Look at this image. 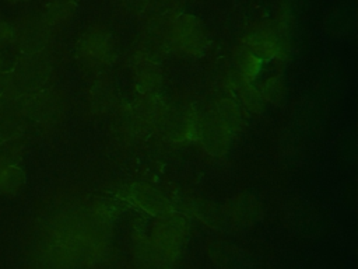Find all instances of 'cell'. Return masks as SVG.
I'll return each instance as SVG.
<instances>
[{
    "label": "cell",
    "mask_w": 358,
    "mask_h": 269,
    "mask_svg": "<svg viewBox=\"0 0 358 269\" xmlns=\"http://www.w3.org/2000/svg\"><path fill=\"white\" fill-rule=\"evenodd\" d=\"M173 35L179 48L189 53L199 52L204 45V32L197 20L189 15H182L178 18Z\"/></svg>",
    "instance_id": "obj_1"
},
{
    "label": "cell",
    "mask_w": 358,
    "mask_h": 269,
    "mask_svg": "<svg viewBox=\"0 0 358 269\" xmlns=\"http://www.w3.org/2000/svg\"><path fill=\"white\" fill-rule=\"evenodd\" d=\"M112 52L110 36L102 31L88 32L80 42V55L88 62H102Z\"/></svg>",
    "instance_id": "obj_2"
},
{
    "label": "cell",
    "mask_w": 358,
    "mask_h": 269,
    "mask_svg": "<svg viewBox=\"0 0 358 269\" xmlns=\"http://www.w3.org/2000/svg\"><path fill=\"white\" fill-rule=\"evenodd\" d=\"M201 136H203L206 147L214 154H221L228 147L229 130L217 118L210 119L204 125V127L201 130Z\"/></svg>",
    "instance_id": "obj_3"
},
{
    "label": "cell",
    "mask_w": 358,
    "mask_h": 269,
    "mask_svg": "<svg viewBox=\"0 0 358 269\" xmlns=\"http://www.w3.org/2000/svg\"><path fill=\"white\" fill-rule=\"evenodd\" d=\"M25 175L20 167L0 157V193H15L20 191Z\"/></svg>",
    "instance_id": "obj_4"
},
{
    "label": "cell",
    "mask_w": 358,
    "mask_h": 269,
    "mask_svg": "<svg viewBox=\"0 0 358 269\" xmlns=\"http://www.w3.org/2000/svg\"><path fill=\"white\" fill-rule=\"evenodd\" d=\"M129 193L136 203L141 205L147 210H159L165 205V199L157 192V189L145 185H131L129 188Z\"/></svg>",
    "instance_id": "obj_5"
},
{
    "label": "cell",
    "mask_w": 358,
    "mask_h": 269,
    "mask_svg": "<svg viewBox=\"0 0 358 269\" xmlns=\"http://www.w3.org/2000/svg\"><path fill=\"white\" fill-rule=\"evenodd\" d=\"M249 48L253 50L257 56H273L277 50V43L273 38V35L264 32V34H256L249 41Z\"/></svg>",
    "instance_id": "obj_6"
},
{
    "label": "cell",
    "mask_w": 358,
    "mask_h": 269,
    "mask_svg": "<svg viewBox=\"0 0 358 269\" xmlns=\"http://www.w3.org/2000/svg\"><path fill=\"white\" fill-rule=\"evenodd\" d=\"M217 119L228 129H235L239 122H241V118H239V112H238V108L235 104H232L231 101L228 99H224L220 102L218 105V109H217Z\"/></svg>",
    "instance_id": "obj_7"
},
{
    "label": "cell",
    "mask_w": 358,
    "mask_h": 269,
    "mask_svg": "<svg viewBox=\"0 0 358 269\" xmlns=\"http://www.w3.org/2000/svg\"><path fill=\"white\" fill-rule=\"evenodd\" d=\"M262 92L267 99L273 102H278L284 95V84L278 77L270 78L262 85Z\"/></svg>",
    "instance_id": "obj_8"
},
{
    "label": "cell",
    "mask_w": 358,
    "mask_h": 269,
    "mask_svg": "<svg viewBox=\"0 0 358 269\" xmlns=\"http://www.w3.org/2000/svg\"><path fill=\"white\" fill-rule=\"evenodd\" d=\"M241 73L245 80H252L259 70V59L253 53H245L241 63Z\"/></svg>",
    "instance_id": "obj_9"
},
{
    "label": "cell",
    "mask_w": 358,
    "mask_h": 269,
    "mask_svg": "<svg viewBox=\"0 0 358 269\" xmlns=\"http://www.w3.org/2000/svg\"><path fill=\"white\" fill-rule=\"evenodd\" d=\"M241 97H242L245 105H248V106L252 108V109H259V106H260V98H259V94H257L256 91H253V88H249L248 85H245V87L242 88Z\"/></svg>",
    "instance_id": "obj_10"
},
{
    "label": "cell",
    "mask_w": 358,
    "mask_h": 269,
    "mask_svg": "<svg viewBox=\"0 0 358 269\" xmlns=\"http://www.w3.org/2000/svg\"><path fill=\"white\" fill-rule=\"evenodd\" d=\"M14 38V31L11 25L0 18V48L7 45Z\"/></svg>",
    "instance_id": "obj_11"
}]
</instances>
